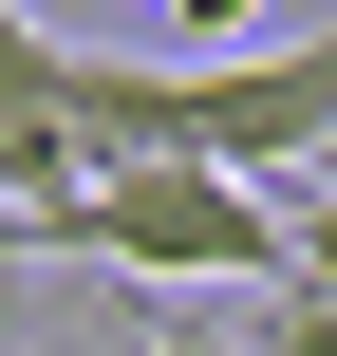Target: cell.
I'll list each match as a JSON object with an SVG mask.
<instances>
[{"label":"cell","instance_id":"1","mask_svg":"<svg viewBox=\"0 0 337 356\" xmlns=\"http://www.w3.org/2000/svg\"><path fill=\"white\" fill-rule=\"evenodd\" d=\"M38 263H113V282H281V207L225 188V169H94L56 225H19Z\"/></svg>","mask_w":337,"mask_h":356},{"label":"cell","instance_id":"2","mask_svg":"<svg viewBox=\"0 0 337 356\" xmlns=\"http://www.w3.org/2000/svg\"><path fill=\"white\" fill-rule=\"evenodd\" d=\"M319 150H337V19L319 38H263V56H188V169L281 188Z\"/></svg>","mask_w":337,"mask_h":356},{"label":"cell","instance_id":"3","mask_svg":"<svg viewBox=\"0 0 337 356\" xmlns=\"http://www.w3.org/2000/svg\"><path fill=\"white\" fill-rule=\"evenodd\" d=\"M56 150H75V188L94 169H169L188 150V56H75L56 38Z\"/></svg>","mask_w":337,"mask_h":356},{"label":"cell","instance_id":"4","mask_svg":"<svg viewBox=\"0 0 337 356\" xmlns=\"http://www.w3.org/2000/svg\"><path fill=\"white\" fill-rule=\"evenodd\" d=\"M75 207V150H56V38L0 0V225H56Z\"/></svg>","mask_w":337,"mask_h":356},{"label":"cell","instance_id":"5","mask_svg":"<svg viewBox=\"0 0 337 356\" xmlns=\"http://www.w3.org/2000/svg\"><path fill=\"white\" fill-rule=\"evenodd\" d=\"M263 207H281V282H300V300H337V150H319V169H281Z\"/></svg>","mask_w":337,"mask_h":356},{"label":"cell","instance_id":"6","mask_svg":"<svg viewBox=\"0 0 337 356\" xmlns=\"http://www.w3.org/2000/svg\"><path fill=\"white\" fill-rule=\"evenodd\" d=\"M38 338H56V263L0 225V356H38Z\"/></svg>","mask_w":337,"mask_h":356},{"label":"cell","instance_id":"7","mask_svg":"<svg viewBox=\"0 0 337 356\" xmlns=\"http://www.w3.org/2000/svg\"><path fill=\"white\" fill-rule=\"evenodd\" d=\"M113 356H244L225 319H188V300H150V319H113Z\"/></svg>","mask_w":337,"mask_h":356},{"label":"cell","instance_id":"8","mask_svg":"<svg viewBox=\"0 0 337 356\" xmlns=\"http://www.w3.org/2000/svg\"><path fill=\"white\" fill-rule=\"evenodd\" d=\"M244 19H263V0H169V56H225Z\"/></svg>","mask_w":337,"mask_h":356}]
</instances>
